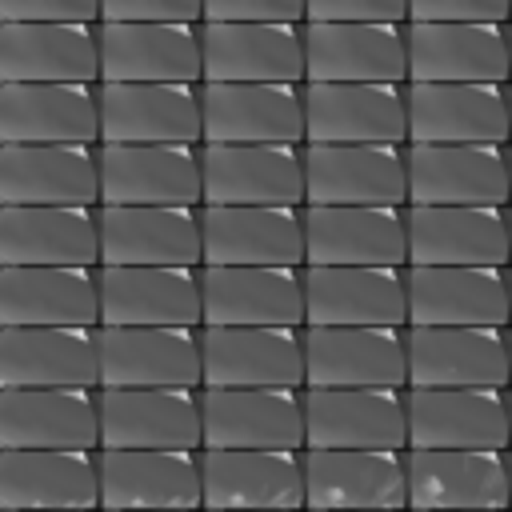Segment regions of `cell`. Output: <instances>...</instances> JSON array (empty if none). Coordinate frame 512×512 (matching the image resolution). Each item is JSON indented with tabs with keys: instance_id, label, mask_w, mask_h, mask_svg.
<instances>
[{
	"instance_id": "obj_1",
	"label": "cell",
	"mask_w": 512,
	"mask_h": 512,
	"mask_svg": "<svg viewBox=\"0 0 512 512\" xmlns=\"http://www.w3.org/2000/svg\"><path fill=\"white\" fill-rule=\"evenodd\" d=\"M304 264L408 268V204H304Z\"/></svg>"
},
{
	"instance_id": "obj_2",
	"label": "cell",
	"mask_w": 512,
	"mask_h": 512,
	"mask_svg": "<svg viewBox=\"0 0 512 512\" xmlns=\"http://www.w3.org/2000/svg\"><path fill=\"white\" fill-rule=\"evenodd\" d=\"M304 448L408 452V388H304Z\"/></svg>"
},
{
	"instance_id": "obj_3",
	"label": "cell",
	"mask_w": 512,
	"mask_h": 512,
	"mask_svg": "<svg viewBox=\"0 0 512 512\" xmlns=\"http://www.w3.org/2000/svg\"><path fill=\"white\" fill-rule=\"evenodd\" d=\"M204 84L200 24L100 20V84Z\"/></svg>"
},
{
	"instance_id": "obj_4",
	"label": "cell",
	"mask_w": 512,
	"mask_h": 512,
	"mask_svg": "<svg viewBox=\"0 0 512 512\" xmlns=\"http://www.w3.org/2000/svg\"><path fill=\"white\" fill-rule=\"evenodd\" d=\"M100 264H112V268H204L200 208L100 204Z\"/></svg>"
},
{
	"instance_id": "obj_5",
	"label": "cell",
	"mask_w": 512,
	"mask_h": 512,
	"mask_svg": "<svg viewBox=\"0 0 512 512\" xmlns=\"http://www.w3.org/2000/svg\"><path fill=\"white\" fill-rule=\"evenodd\" d=\"M304 80L316 84H408V24L308 20Z\"/></svg>"
},
{
	"instance_id": "obj_6",
	"label": "cell",
	"mask_w": 512,
	"mask_h": 512,
	"mask_svg": "<svg viewBox=\"0 0 512 512\" xmlns=\"http://www.w3.org/2000/svg\"><path fill=\"white\" fill-rule=\"evenodd\" d=\"M508 208L408 204V268H508Z\"/></svg>"
},
{
	"instance_id": "obj_7",
	"label": "cell",
	"mask_w": 512,
	"mask_h": 512,
	"mask_svg": "<svg viewBox=\"0 0 512 512\" xmlns=\"http://www.w3.org/2000/svg\"><path fill=\"white\" fill-rule=\"evenodd\" d=\"M408 84H512L508 24L408 20Z\"/></svg>"
},
{
	"instance_id": "obj_8",
	"label": "cell",
	"mask_w": 512,
	"mask_h": 512,
	"mask_svg": "<svg viewBox=\"0 0 512 512\" xmlns=\"http://www.w3.org/2000/svg\"><path fill=\"white\" fill-rule=\"evenodd\" d=\"M304 204H408V144H304Z\"/></svg>"
},
{
	"instance_id": "obj_9",
	"label": "cell",
	"mask_w": 512,
	"mask_h": 512,
	"mask_svg": "<svg viewBox=\"0 0 512 512\" xmlns=\"http://www.w3.org/2000/svg\"><path fill=\"white\" fill-rule=\"evenodd\" d=\"M408 508L420 512H512L508 452L408 448Z\"/></svg>"
},
{
	"instance_id": "obj_10",
	"label": "cell",
	"mask_w": 512,
	"mask_h": 512,
	"mask_svg": "<svg viewBox=\"0 0 512 512\" xmlns=\"http://www.w3.org/2000/svg\"><path fill=\"white\" fill-rule=\"evenodd\" d=\"M4 268H100V208L0 204Z\"/></svg>"
},
{
	"instance_id": "obj_11",
	"label": "cell",
	"mask_w": 512,
	"mask_h": 512,
	"mask_svg": "<svg viewBox=\"0 0 512 512\" xmlns=\"http://www.w3.org/2000/svg\"><path fill=\"white\" fill-rule=\"evenodd\" d=\"M204 264L216 268H304V208L200 204Z\"/></svg>"
},
{
	"instance_id": "obj_12",
	"label": "cell",
	"mask_w": 512,
	"mask_h": 512,
	"mask_svg": "<svg viewBox=\"0 0 512 512\" xmlns=\"http://www.w3.org/2000/svg\"><path fill=\"white\" fill-rule=\"evenodd\" d=\"M204 448L304 452V388H200Z\"/></svg>"
},
{
	"instance_id": "obj_13",
	"label": "cell",
	"mask_w": 512,
	"mask_h": 512,
	"mask_svg": "<svg viewBox=\"0 0 512 512\" xmlns=\"http://www.w3.org/2000/svg\"><path fill=\"white\" fill-rule=\"evenodd\" d=\"M408 448L508 452V388H408Z\"/></svg>"
},
{
	"instance_id": "obj_14",
	"label": "cell",
	"mask_w": 512,
	"mask_h": 512,
	"mask_svg": "<svg viewBox=\"0 0 512 512\" xmlns=\"http://www.w3.org/2000/svg\"><path fill=\"white\" fill-rule=\"evenodd\" d=\"M304 144H408V84L304 80Z\"/></svg>"
},
{
	"instance_id": "obj_15",
	"label": "cell",
	"mask_w": 512,
	"mask_h": 512,
	"mask_svg": "<svg viewBox=\"0 0 512 512\" xmlns=\"http://www.w3.org/2000/svg\"><path fill=\"white\" fill-rule=\"evenodd\" d=\"M304 328H408V268L304 264Z\"/></svg>"
},
{
	"instance_id": "obj_16",
	"label": "cell",
	"mask_w": 512,
	"mask_h": 512,
	"mask_svg": "<svg viewBox=\"0 0 512 512\" xmlns=\"http://www.w3.org/2000/svg\"><path fill=\"white\" fill-rule=\"evenodd\" d=\"M100 204L200 208V144H100Z\"/></svg>"
},
{
	"instance_id": "obj_17",
	"label": "cell",
	"mask_w": 512,
	"mask_h": 512,
	"mask_svg": "<svg viewBox=\"0 0 512 512\" xmlns=\"http://www.w3.org/2000/svg\"><path fill=\"white\" fill-rule=\"evenodd\" d=\"M408 204L508 208V144H408Z\"/></svg>"
},
{
	"instance_id": "obj_18",
	"label": "cell",
	"mask_w": 512,
	"mask_h": 512,
	"mask_svg": "<svg viewBox=\"0 0 512 512\" xmlns=\"http://www.w3.org/2000/svg\"><path fill=\"white\" fill-rule=\"evenodd\" d=\"M100 448L200 452V388H100Z\"/></svg>"
},
{
	"instance_id": "obj_19",
	"label": "cell",
	"mask_w": 512,
	"mask_h": 512,
	"mask_svg": "<svg viewBox=\"0 0 512 512\" xmlns=\"http://www.w3.org/2000/svg\"><path fill=\"white\" fill-rule=\"evenodd\" d=\"M304 388H408V328H304Z\"/></svg>"
},
{
	"instance_id": "obj_20",
	"label": "cell",
	"mask_w": 512,
	"mask_h": 512,
	"mask_svg": "<svg viewBox=\"0 0 512 512\" xmlns=\"http://www.w3.org/2000/svg\"><path fill=\"white\" fill-rule=\"evenodd\" d=\"M200 40H204V80H216V84H304V24L204 20Z\"/></svg>"
},
{
	"instance_id": "obj_21",
	"label": "cell",
	"mask_w": 512,
	"mask_h": 512,
	"mask_svg": "<svg viewBox=\"0 0 512 512\" xmlns=\"http://www.w3.org/2000/svg\"><path fill=\"white\" fill-rule=\"evenodd\" d=\"M204 204L304 208V144H200Z\"/></svg>"
},
{
	"instance_id": "obj_22",
	"label": "cell",
	"mask_w": 512,
	"mask_h": 512,
	"mask_svg": "<svg viewBox=\"0 0 512 512\" xmlns=\"http://www.w3.org/2000/svg\"><path fill=\"white\" fill-rule=\"evenodd\" d=\"M100 144H204L200 84H100Z\"/></svg>"
},
{
	"instance_id": "obj_23",
	"label": "cell",
	"mask_w": 512,
	"mask_h": 512,
	"mask_svg": "<svg viewBox=\"0 0 512 512\" xmlns=\"http://www.w3.org/2000/svg\"><path fill=\"white\" fill-rule=\"evenodd\" d=\"M100 328H204L200 268L100 264Z\"/></svg>"
},
{
	"instance_id": "obj_24",
	"label": "cell",
	"mask_w": 512,
	"mask_h": 512,
	"mask_svg": "<svg viewBox=\"0 0 512 512\" xmlns=\"http://www.w3.org/2000/svg\"><path fill=\"white\" fill-rule=\"evenodd\" d=\"M204 328H304V268H200Z\"/></svg>"
},
{
	"instance_id": "obj_25",
	"label": "cell",
	"mask_w": 512,
	"mask_h": 512,
	"mask_svg": "<svg viewBox=\"0 0 512 512\" xmlns=\"http://www.w3.org/2000/svg\"><path fill=\"white\" fill-rule=\"evenodd\" d=\"M408 328H512L508 268H408Z\"/></svg>"
},
{
	"instance_id": "obj_26",
	"label": "cell",
	"mask_w": 512,
	"mask_h": 512,
	"mask_svg": "<svg viewBox=\"0 0 512 512\" xmlns=\"http://www.w3.org/2000/svg\"><path fill=\"white\" fill-rule=\"evenodd\" d=\"M100 388H204L200 328H100Z\"/></svg>"
},
{
	"instance_id": "obj_27",
	"label": "cell",
	"mask_w": 512,
	"mask_h": 512,
	"mask_svg": "<svg viewBox=\"0 0 512 512\" xmlns=\"http://www.w3.org/2000/svg\"><path fill=\"white\" fill-rule=\"evenodd\" d=\"M408 388H512L508 328H408Z\"/></svg>"
},
{
	"instance_id": "obj_28",
	"label": "cell",
	"mask_w": 512,
	"mask_h": 512,
	"mask_svg": "<svg viewBox=\"0 0 512 512\" xmlns=\"http://www.w3.org/2000/svg\"><path fill=\"white\" fill-rule=\"evenodd\" d=\"M4 84H100V24H0Z\"/></svg>"
},
{
	"instance_id": "obj_29",
	"label": "cell",
	"mask_w": 512,
	"mask_h": 512,
	"mask_svg": "<svg viewBox=\"0 0 512 512\" xmlns=\"http://www.w3.org/2000/svg\"><path fill=\"white\" fill-rule=\"evenodd\" d=\"M204 144H304V84H200Z\"/></svg>"
},
{
	"instance_id": "obj_30",
	"label": "cell",
	"mask_w": 512,
	"mask_h": 512,
	"mask_svg": "<svg viewBox=\"0 0 512 512\" xmlns=\"http://www.w3.org/2000/svg\"><path fill=\"white\" fill-rule=\"evenodd\" d=\"M408 144H512L508 84H408Z\"/></svg>"
},
{
	"instance_id": "obj_31",
	"label": "cell",
	"mask_w": 512,
	"mask_h": 512,
	"mask_svg": "<svg viewBox=\"0 0 512 512\" xmlns=\"http://www.w3.org/2000/svg\"><path fill=\"white\" fill-rule=\"evenodd\" d=\"M100 508L204 512L200 452L100 448Z\"/></svg>"
},
{
	"instance_id": "obj_32",
	"label": "cell",
	"mask_w": 512,
	"mask_h": 512,
	"mask_svg": "<svg viewBox=\"0 0 512 512\" xmlns=\"http://www.w3.org/2000/svg\"><path fill=\"white\" fill-rule=\"evenodd\" d=\"M204 388H304V328H200Z\"/></svg>"
},
{
	"instance_id": "obj_33",
	"label": "cell",
	"mask_w": 512,
	"mask_h": 512,
	"mask_svg": "<svg viewBox=\"0 0 512 512\" xmlns=\"http://www.w3.org/2000/svg\"><path fill=\"white\" fill-rule=\"evenodd\" d=\"M0 448L100 452V388H0Z\"/></svg>"
},
{
	"instance_id": "obj_34",
	"label": "cell",
	"mask_w": 512,
	"mask_h": 512,
	"mask_svg": "<svg viewBox=\"0 0 512 512\" xmlns=\"http://www.w3.org/2000/svg\"><path fill=\"white\" fill-rule=\"evenodd\" d=\"M304 508L408 512V460H404V452L304 448Z\"/></svg>"
},
{
	"instance_id": "obj_35",
	"label": "cell",
	"mask_w": 512,
	"mask_h": 512,
	"mask_svg": "<svg viewBox=\"0 0 512 512\" xmlns=\"http://www.w3.org/2000/svg\"><path fill=\"white\" fill-rule=\"evenodd\" d=\"M0 204L100 208V144H4Z\"/></svg>"
},
{
	"instance_id": "obj_36",
	"label": "cell",
	"mask_w": 512,
	"mask_h": 512,
	"mask_svg": "<svg viewBox=\"0 0 512 512\" xmlns=\"http://www.w3.org/2000/svg\"><path fill=\"white\" fill-rule=\"evenodd\" d=\"M0 508L100 512V452L0 448Z\"/></svg>"
},
{
	"instance_id": "obj_37",
	"label": "cell",
	"mask_w": 512,
	"mask_h": 512,
	"mask_svg": "<svg viewBox=\"0 0 512 512\" xmlns=\"http://www.w3.org/2000/svg\"><path fill=\"white\" fill-rule=\"evenodd\" d=\"M0 328H100V268H4Z\"/></svg>"
},
{
	"instance_id": "obj_38",
	"label": "cell",
	"mask_w": 512,
	"mask_h": 512,
	"mask_svg": "<svg viewBox=\"0 0 512 512\" xmlns=\"http://www.w3.org/2000/svg\"><path fill=\"white\" fill-rule=\"evenodd\" d=\"M204 508L304 512V452L200 448Z\"/></svg>"
},
{
	"instance_id": "obj_39",
	"label": "cell",
	"mask_w": 512,
	"mask_h": 512,
	"mask_svg": "<svg viewBox=\"0 0 512 512\" xmlns=\"http://www.w3.org/2000/svg\"><path fill=\"white\" fill-rule=\"evenodd\" d=\"M0 388H100V328H0Z\"/></svg>"
},
{
	"instance_id": "obj_40",
	"label": "cell",
	"mask_w": 512,
	"mask_h": 512,
	"mask_svg": "<svg viewBox=\"0 0 512 512\" xmlns=\"http://www.w3.org/2000/svg\"><path fill=\"white\" fill-rule=\"evenodd\" d=\"M4 144H100V84H4Z\"/></svg>"
},
{
	"instance_id": "obj_41",
	"label": "cell",
	"mask_w": 512,
	"mask_h": 512,
	"mask_svg": "<svg viewBox=\"0 0 512 512\" xmlns=\"http://www.w3.org/2000/svg\"><path fill=\"white\" fill-rule=\"evenodd\" d=\"M324 20H380V24H408V0H304V24Z\"/></svg>"
},
{
	"instance_id": "obj_42",
	"label": "cell",
	"mask_w": 512,
	"mask_h": 512,
	"mask_svg": "<svg viewBox=\"0 0 512 512\" xmlns=\"http://www.w3.org/2000/svg\"><path fill=\"white\" fill-rule=\"evenodd\" d=\"M408 20H476V24H508L512 0H408Z\"/></svg>"
},
{
	"instance_id": "obj_43",
	"label": "cell",
	"mask_w": 512,
	"mask_h": 512,
	"mask_svg": "<svg viewBox=\"0 0 512 512\" xmlns=\"http://www.w3.org/2000/svg\"><path fill=\"white\" fill-rule=\"evenodd\" d=\"M204 20H220V24H240V20L304 24V0H204Z\"/></svg>"
},
{
	"instance_id": "obj_44",
	"label": "cell",
	"mask_w": 512,
	"mask_h": 512,
	"mask_svg": "<svg viewBox=\"0 0 512 512\" xmlns=\"http://www.w3.org/2000/svg\"><path fill=\"white\" fill-rule=\"evenodd\" d=\"M4 24H36V20H76L100 24V0H0Z\"/></svg>"
},
{
	"instance_id": "obj_45",
	"label": "cell",
	"mask_w": 512,
	"mask_h": 512,
	"mask_svg": "<svg viewBox=\"0 0 512 512\" xmlns=\"http://www.w3.org/2000/svg\"><path fill=\"white\" fill-rule=\"evenodd\" d=\"M100 20H180L204 24V0H100Z\"/></svg>"
},
{
	"instance_id": "obj_46",
	"label": "cell",
	"mask_w": 512,
	"mask_h": 512,
	"mask_svg": "<svg viewBox=\"0 0 512 512\" xmlns=\"http://www.w3.org/2000/svg\"><path fill=\"white\" fill-rule=\"evenodd\" d=\"M304 512H388V508H304Z\"/></svg>"
},
{
	"instance_id": "obj_47",
	"label": "cell",
	"mask_w": 512,
	"mask_h": 512,
	"mask_svg": "<svg viewBox=\"0 0 512 512\" xmlns=\"http://www.w3.org/2000/svg\"><path fill=\"white\" fill-rule=\"evenodd\" d=\"M204 512H284V508H204Z\"/></svg>"
},
{
	"instance_id": "obj_48",
	"label": "cell",
	"mask_w": 512,
	"mask_h": 512,
	"mask_svg": "<svg viewBox=\"0 0 512 512\" xmlns=\"http://www.w3.org/2000/svg\"><path fill=\"white\" fill-rule=\"evenodd\" d=\"M100 512H172V508H100Z\"/></svg>"
},
{
	"instance_id": "obj_49",
	"label": "cell",
	"mask_w": 512,
	"mask_h": 512,
	"mask_svg": "<svg viewBox=\"0 0 512 512\" xmlns=\"http://www.w3.org/2000/svg\"><path fill=\"white\" fill-rule=\"evenodd\" d=\"M0 512H68V508H0Z\"/></svg>"
},
{
	"instance_id": "obj_50",
	"label": "cell",
	"mask_w": 512,
	"mask_h": 512,
	"mask_svg": "<svg viewBox=\"0 0 512 512\" xmlns=\"http://www.w3.org/2000/svg\"><path fill=\"white\" fill-rule=\"evenodd\" d=\"M508 232H512V204H508ZM512 268V264H508Z\"/></svg>"
},
{
	"instance_id": "obj_51",
	"label": "cell",
	"mask_w": 512,
	"mask_h": 512,
	"mask_svg": "<svg viewBox=\"0 0 512 512\" xmlns=\"http://www.w3.org/2000/svg\"><path fill=\"white\" fill-rule=\"evenodd\" d=\"M508 112H512V84H508Z\"/></svg>"
},
{
	"instance_id": "obj_52",
	"label": "cell",
	"mask_w": 512,
	"mask_h": 512,
	"mask_svg": "<svg viewBox=\"0 0 512 512\" xmlns=\"http://www.w3.org/2000/svg\"><path fill=\"white\" fill-rule=\"evenodd\" d=\"M508 416H512V388H508Z\"/></svg>"
},
{
	"instance_id": "obj_53",
	"label": "cell",
	"mask_w": 512,
	"mask_h": 512,
	"mask_svg": "<svg viewBox=\"0 0 512 512\" xmlns=\"http://www.w3.org/2000/svg\"><path fill=\"white\" fill-rule=\"evenodd\" d=\"M508 476H512V448H508Z\"/></svg>"
},
{
	"instance_id": "obj_54",
	"label": "cell",
	"mask_w": 512,
	"mask_h": 512,
	"mask_svg": "<svg viewBox=\"0 0 512 512\" xmlns=\"http://www.w3.org/2000/svg\"><path fill=\"white\" fill-rule=\"evenodd\" d=\"M508 292H512V268H508Z\"/></svg>"
},
{
	"instance_id": "obj_55",
	"label": "cell",
	"mask_w": 512,
	"mask_h": 512,
	"mask_svg": "<svg viewBox=\"0 0 512 512\" xmlns=\"http://www.w3.org/2000/svg\"><path fill=\"white\" fill-rule=\"evenodd\" d=\"M508 352H512V328H508Z\"/></svg>"
},
{
	"instance_id": "obj_56",
	"label": "cell",
	"mask_w": 512,
	"mask_h": 512,
	"mask_svg": "<svg viewBox=\"0 0 512 512\" xmlns=\"http://www.w3.org/2000/svg\"><path fill=\"white\" fill-rule=\"evenodd\" d=\"M508 168H512V144H508Z\"/></svg>"
},
{
	"instance_id": "obj_57",
	"label": "cell",
	"mask_w": 512,
	"mask_h": 512,
	"mask_svg": "<svg viewBox=\"0 0 512 512\" xmlns=\"http://www.w3.org/2000/svg\"><path fill=\"white\" fill-rule=\"evenodd\" d=\"M508 48H512V24H508Z\"/></svg>"
},
{
	"instance_id": "obj_58",
	"label": "cell",
	"mask_w": 512,
	"mask_h": 512,
	"mask_svg": "<svg viewBox=\"0 0 512 512\" xmlns=\"http://www.w3.org/2000/svg\"><path fill=\"white\" fill-rule=\"evenodd\" d=\"M408 512H420V508H408Z\"/></svg>"
},
{
	"instance_id": "obj_59",
	"label": "cell",
	"mask_w": 512,
	"mask_h": 512,
	"mask_svg": "<svg viewBox=\"0 0 512 512\" xmlns=\"http://www.w3.org/2000/svg\"><path fill=\"white\" fill-rule=\"evenodd\" d=\"M508 24H512V20H508Z\"/></svg>"
}]
</instances>
